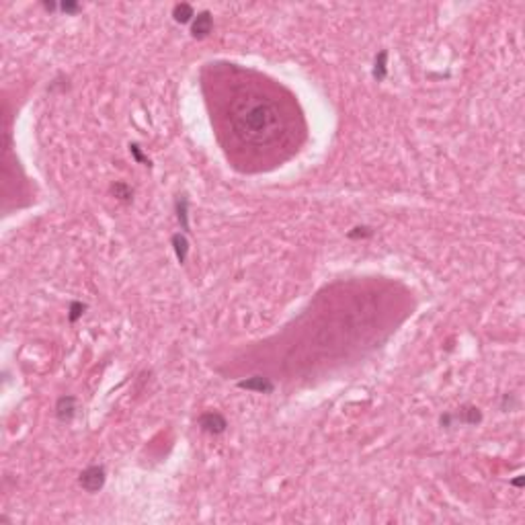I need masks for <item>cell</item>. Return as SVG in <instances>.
Listing matches in <instances>:
<instances>
[{"label":"cell","instance_id":"obj_8","mask_svg":"<svg viewBox=\"0 0 525 525\" xmlns=\"http://www.w3.org/2000/svg\"><path fill=\"white\" fill-rule=\"evenodd\" d=\"M111 191H113V195H115L119 201H130V199L134 197V191H132V187H130L128 183H123V180L115 183V185L111 187Z\"/></svg>","mask_w":525,"mask_h":525},{"label":"cell","instance_id":"obj_2","mask_svg":"<svg viewBox=\"0 0 525 525\" xmlns=\"http://www.w3.org/2000/svg\"><path fill=\"white\" fill-rule=\"evenodd\" d=\"M105 480H107V472L103 466H88L82 474H80V486L86 491V493H99L103 486H105Z\"/></svg>","mask_w":525,"mask_h":525},{"label":"cell","instance_id":"obj_11","mask_svg":"<svg viewBox=\"0 0 525 525\" xmlns=\"http://www.w3.org/2000/svg\"><path fill=\"white\" fill-rule=\"evenodd\" d=\"M86 310V306L84 304H80V302H74L72 306H70V322H76L78 320V316H82V312Z\"/></svg>","mask_w":525,"mask_h":525},{"label":"cell","instance_id":"obj_6","mask_svg":"<svg viewBox=\"0 0 525 525\" xmlns=\"http://www.w3.org/2000/svg\"><path fill=\"white\" fill-rule=\"evenodd\" d=\"M238 386L244 388V390L259 392V394H269V392H273V384H271L269 379L261 377V375H255V377H250V379H244V382H240Z\"/></svg>","mask_w":525,"mask_h":525},{"label":"cell","instance_id":"obj_13","mask_svg":"<svg viewBox=\"0 0 525 525\" xmlns=\"http://www.w3.org/2000/svg\"><path fill=\"white\" fill-rule=\"evenodd\" d=\"M80 6L78 4H72V2H66V4H62V10L64 12H76Z\"/></svg>","mask_w":525,"mask_h":525},{"label":"cell","instance_id":"obj_10","mask_svg":"<svg viewBox=\"0 0 525 525\" xmlns=\"http://www.w3.org/2000/svg\"><path fill=\"white\" fill-rule=\"evenodd\" d=\"M386 58H388V53H386V51H379V56L375 58L373 76H375L377 80H384V76H386Z\"/></svg>","mask_w":525,"mask_h":525},{"label":"cell","instance_id":"obj_3","mask_svg":"<svg viewBox=\"0 0 525 525\" xmlns=\"http://www.w3.org/2000/svg\"><path fill=\"white\" fill-rule=\"evenodd\" d=\"M197 425H199L201 431L211 433V435H220V433H224L226 427H228L226 419H224L220 412H205V414H201L199 421H197Z\"/></svg>","mask_w":525,"mask_h":525},{"label":"cell","instance_id":"obj_12","mask_svg":"<svg viewBox=\"0 0 525 525\" xmlns=\"http://www.w3.org/2000/svg\"><path fill=\"white\" fill-rule=\"evenodd\" d=\"M357 232H349V238H357V236H371L373 232L369 228H355Z\"/></svg>","mask_w":525,"mask_h":525},{"label":"cell","instance_id":"obj_7","mask_svg":"<svg viewBox=\"0 0 525 525\" xmlns=\"http://www.w3.org/2000/svg\"><path fill=\"white\" fill-rule=\"evenodd\" d=\"M173 16H175L176 23H189L195 16L193 6L191 4H176L175 8H173Z\"/></svg>","mask_w":525,"mask_h":525},{"label":"cell","instance_id":"obj_5","mask_svg":"<svg viewBox=\"0 0 525 525\" xmlns=\"http://www.w3.org/2000/svg\"><path fill=\"white\" fill-rule=\"evenodd\" d=\"M56 414L62 423H70L76 414V398L74 396H62L56 406Z\"/></svg>","mask_w":525,"mask_h":525},{"label":"cell","instance_id":"obj_4","mask_svg":"<svg viewBox=\"0 0 525 525\" xmlns=\"http://www.w3.org/2000/svg\"><path fill=\"white\" fill-rule=\"evenodd\" d=\"M211 29H213V19H211V14H209L207 10H203V12L195 14L193 25H191V35H193L195 39H203V37H207V35L211 33Z\"/></svg>","mask_w":525,"mask_h":525},{"label":"cell","instance_id":"obj_9","mask_svg":"<svg viewBox=\"0 0 525 525\" xmlns=\"http://www.w3.org/2000/svg\"><path fill=\"white\" fill-rule=\"evenodd\" d=\"M173 244H175L176 259H178L180 263H185V259H187V252H189V244H187L185 236H180V234H175V236H173Z\"/></svg>","mask_w":525,"mask_h":525},{"label":"cell","instance_id":"obj_1","mask_svg":"<svg viewBox=\"0 0 525 525\" xmlns=\"http://www.w3.org/2000/svg\"><path fill=\"white\" fill-rule=\"evenodd\" d=\"M205 86L220 140L238 165L263 169L298 150L300 113L281 88L234 66L211 72Z\"/></svg>","mask_w":525,"mask_h":525},{"label":"cell","instance_id":"obj_14","mask_svg":"<svg viewBox=\"0 0 525 525\" xmlns=\"http://www.w3.org/2000/svg\"><path fill=\"white\" fill-rule=\"evenodd\" d=\"M513 484H515V486H521V484H523V478H517V480H513Z\"/></svg>","mask_w":525,"mask_h":525}]
</instances>
